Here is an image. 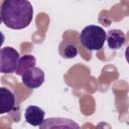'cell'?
<instances>
[{"instance_id": "obj_1", "label": "cell", "mask_w": 129, "mask_h": 129, "mask_svg": "<svg viewBox=\"0 0 129 129\" xmlns=\"http://www.w3.org/2000/svg\"><path fill=\"white\" fill-rule=\"evenodd\" d=\"M1 16L8 28L23 29L33 18V7L27 0H5L1 5Z\"/></svg>"}, {"instance_id": "obj_2", "label": "cell", "mask_w": 129, "mask_h": 129, "mask_svg": "<svg viewBox=\"0 0 129 129\" xmlns=\"http://www.w3.org/2000/svg\"><path fill=\"white\" fill-rule=\"evenodd\" d=\"M106 40V32L99 25H88L80 33L81 44L88 50H99Z\"/></svg>"}, {"instance_id": "obj_3", "label": "cell", "mask_w": 129, "mask_h": 129, "mask_svg": "<svg viewBox=\"0 0 129 129\" xmlns=\"http://www.w3.org/2000/svg\"><path fill=\"white\" fill-rule=\"evenodd\" d=\"M20 55L19 52L11 47L6 46L0 49V73L12 74L16 71Z\"/></svg>"}, {"instance_id": "obj_4", "label": "cell", "mask_w": 129, "mask_h": 129, "mask_svg": "<svg viewBox=\"0 0 129 129\" xmlns=\"http://www.w3.org/2000/svg\"><path fill=\"white\" fill-rule=\"evenodd\" d=\"M39 129H81L80 125L72 119L61 117H50L44 119Z\"/></svg>"}, {"instance_id": "obj_5", "label": "cell", "mask_w": 129, "mask_h": 129, "mask_svg": "<svg viewBox=\"0 0 129 129\" xmlns=\"http://www.w3.org/2000/svg\"><path fill=\"white\" fill-rule=\"evenodd\" d=\"M22 83L29 89H36L44 82V73L40 68L34 67L26 71L22 76Z\"/></svg>"}, {"instance_id": "obj_6", "label": "cell", "mask_w": 129, "mask_h": 129, "mask_svg": "<svg viewBox=\"0 0 129 129\" xmlns=\"http://www.w3.org/2000/svg\"><path fill=\"white\" fill-rule=\"evenodd\" d=\"M16 107V97L6 87H0V114L13 111Z\"/></svg>"}, {"instance_id": "obj_7", "label": "cell", "mask_w": 129, "mask_h": 129, "mask_svg": "<svg viewBox=\"0 0 129 129\" xmlns=\"http://www.w3.org/2000/svg\"><path fill=\"white\" fill-rule=\"evenodd\" d=\"M106 40L109 48L117 50L124 45L126 41V36L124 32L120 29H111L106 33Z\"/></svg>"}, {"instance_id": "obj_8", "label": "cell", "mask_w": 129, "mask_h": 129, "mask_svg": "<svg viewBox=\"0 0 129 129\" xmlns=\"http://www.w3.org/2000/svg\"><path fill=\"white\" fill-rule=\"evenodd\" d=\"M44 111L37 106H28L25 109L24 117L28 124L32 126H39L44 120Z\"/></svg>"}, {"instance_id": "obj_9", "label": "cell", "mask_w": 129, "mask_h": 129, "mask_svg": "<svg viewBox=\"0 0 129 129\" xmlns=\"http://www.w3.org/2000/svg\"><path fill=\"white\" fill-rule=\"evenodd\" d=\"M35 64H36V58L32 54H24L19 58L15 72L18 76H22L26 71H28L31 68H34Z\"/></svg>"}, {"instance_id": "obj_10", "label": "cell", "mask_w": 129, "mask_h": 129, "mask_svg": "<svg viewBox=\"0 0 129 129\" xmlns=\"http://www.w3.org/2000/svg\"><path fill=\"white\" fill-rule=\"evenodd\" d=\"M59 53L63 58H74L78 54V48L71 42H61L59 45Z\"/></svg>"}, {"instance_id": "obj_11", "label": "cell", "mask_w": 129, "mask_h": 129, "mask_svg": "<svg viewBox=\"0 0 129 129\" xmlns=\"http://www.w3.org/2000/svg\"><path fill=\"white\" fill-rule=\"evenodd\" d=\"M4 40H5V36H4V34L0 31V49H1V46H2V44L4 43Z\"/></svg>"}, {"instance_id": "obj_12", "label": "cell", "mask_w": 129, "mask_h": 129, "mask_svg": "<svg viewBox=\"0 0 129 129\" xmlns=\"http://www.w3.org/2000/svg\"><path fill=\"white\" fill-rule=\"evenodd\" d=\"M1 22H2V16H1V12H0V24H1Z\"/></svg>"}]
</instances>
